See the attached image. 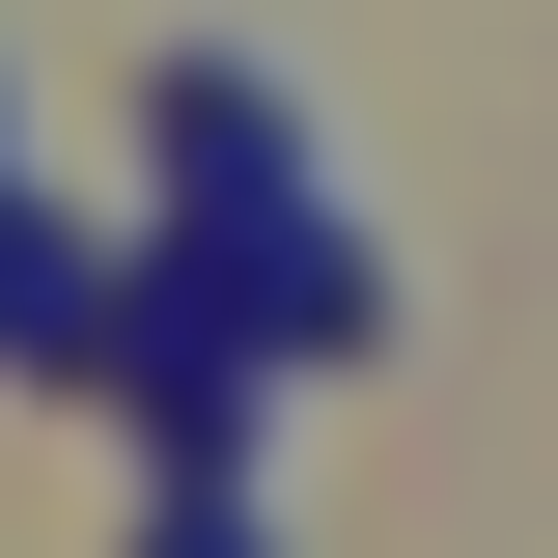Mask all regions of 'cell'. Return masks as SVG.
I'll use <instances>...</instances> for the list:
<instances>
[{"mask_svg": "<svg viewBox=\"0 0 558 558\" xmlns=\"http://www.w3.org/2000/svg\"><path fill=\"white\" fill-rule=\"evenodd\" d=\"M0 363H57V391H84V363H140V252H112V223H57L28 168H0Z\"/></svg>", "mask_w": 558, "mask_h": 558, "instance_id": "6da1fadb", "label": "cell"}, {"mask_svg": "<svg viewBox=\"0 0 558 558\" xmlns=\"http://www.w3.org/2000/svg\"><path fill=\"white\" fill-rule=\"evenodd\" d=\"M140 558H279V475H168V531Z\"/></svg>", "mask_w": 558, "mask_h": 558, "instance_id": "7a4b0ae2", "label": "cell"}]
</instances>
